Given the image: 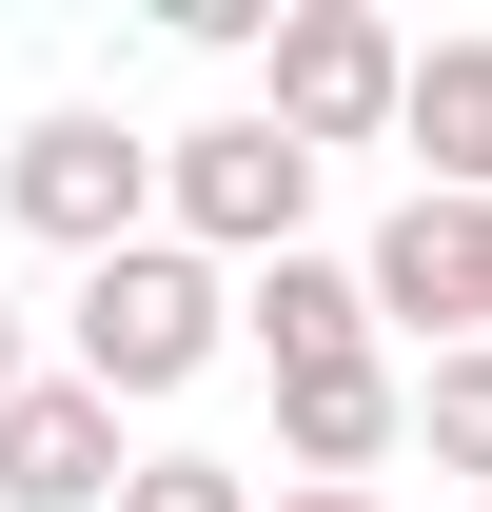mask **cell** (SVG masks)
<instances>
[{
    "instance_id": "277c9868",
    "label": "cell",
    "mask_w": 492,
    "mask_h": 512,
    "mask_svg": "<svg viewBox=\"0 0 492 512\" xmlns=\"http://www.w3.org/2000/svg\"><path fill=\"white\" fill-rule=\"evenodd\" d=\"M374 119H414V40L374 0H296L276 20V138H374Z\"/></svg>"
},
{
    "instance_id": "5b68a950",
    "label": "cell",
    "mask_w": 492,
    "mask_h": 512,
    "mask_svg": "<svg viewBox=\"0 0 492 512\" xmlns=\"http://www.w3.org/2000/svg\"><path fill=\"white\" fill-rule=\"evenodd\" d=\"M374 316L433 335V355H492V197H394V237H374Z\"/></svg>"
},
{
    "instance_id": "8992f818",
    "label": "cell",
    "mask_w": 492,
    "mask_h": 512,
    "mask_svg": "<svg viewBox=\"0 0 492 512\" xmlns=\"http://www.w3.org/2000/svg\"><path fill=\"white\" fill-rule=\"evenodd\" d=\"M99 493H138V473H119V394H99V375H40L20 414H0V512H99Z\"/></svg>"
},
{
    "instance_id": "7a4b0ae2",
    "label": "cell",
    "mask_w": 492,
    "mask_h": 512,
    "mask_svg": "<svg viewBox=\"0 0 492 512\" xmlns=\"http://www.w3.org/2000/svg\"><path fill=\"white\" fill-rule=\"evenodd\" d=\"M0 197H20V237H60L79 276H99V256H138L158 237V217H138V197H158V138H119V119H20V158H0Z\"/></svg>"
},
{
    "instance_id": "9c48e42d",
    "label": "cell",
    "mask_w": 492,
    "mask_h": 512,
    "mask_svg": "<svg viewBox=\"0 0 492 512\" xmlns=\"http://www.w3.org/2000/svg\"><path fill=\"white\" fill-rule=\"evenodd\" d=\"M433 158V197H492V40H433L414 60V119H394Z\"/></svg>"
},
{
    "instance_id": "7c38bea8",
    "label": "cell",
    "mask_w": 492,
    "mask_h": 512,
    "mask_svg": "<svg viewBox=\"0 0 492 512\" xmlns=\"http://www.w3.org/2000/svg\"><path fill=\"white\" fill-rule=\"evenodd\" d=\"M20 394H40V375H20V316H0V414H20Z\"/></svg>"
},
{
    "instance_id": "ba28073f",
    "label": "cell",
    "mask_w": 492,
    "mask_h": 512,
    "mask_svg": "<svg viewBox=\"0 0 492 512\" xmlns=\"http://www.w3.org/2000/svg\"><path fill=\"white\" fill-rule=\"evenodd\" d=\"M394 355H355V375H276V453H296V493H374V453H394Z\"/></svg>"
},
{
    "instance_id": "4fadbf2b",
    "label": "cell",
    "mask_w": 492,
    "mask_h": 512,
    "mask_svg": "<svg viewBox=\"0 0 492 512\" xmlns=\"http://www.w3.org/2000/svg\"><path fill=\"white\" fill-rule=\"evenodd\" d=\"M276 512H394V493H276Z\"/></svg>"
},
{
    "instance_id": "6da1fadb",
    "label": "cell",
    "mask_w": 492,
    "mask_h": 512,
    "mask_svg": "<svg viewBox=\"0 0 492 512\" xmlns=\"http://www.w3.org/2000/svg\"><path fill=\"white\" fill-rule=\"evenodd\" d=\"M217 335H237V296H217V256H197V237H138V256L79 276V375H99V394H178Z\"/></svg>"
},
{
    "instance_id": "52a82bcc",
    "label": "cell",
    "mask_w": 492,
    "mask_h": 512,
    "mask_svg": "<svg viewBox=\"0 0 492 512\" xmlns=\"http://www.w3.org/2000/svg\"><path fill=\"white\" fill-rule=\"evenodd\" d=\"M237 335L276 355V375H355V355H374V256H256Z\"/></svg>"
},
{
    "instance_id": "5bb4252c",
    "label": "cell",
    "mask_w": 492,
    "mask_h": 512,
    "mask_svg": "<svg viewBox=\"0 0 492 512\" xmlns=\"http://www.w3.org/2000/svg\"><path fill=\"white\" fill-rule=\"evenodd\" d=\"M473 512H492V493H473Z\"/></svg>"
},
{
    "instance_id": "3957f363",
    "label": "cell",
    "mask_w": 492,
    "mask_h": 512,
    "mask_svg": "<svg viewBox=\"0 0 492 512\" xmlns=\"http://www.w3.org/2000/svg\"><path fill=\"white\" fill-rule=\"evenodd\" d=\"M158 197H178V237H237V256H296V197H315V138H276V99H237V119L158 138Z\"/></svg>"
},
{
    "instance_id": "8fae6325",
    "label": "cell",
    "mask_w": 492,
    "mask_h": 512,
    "mask_svg": "<svg viewBox=\"0 0 492 512\" xmlns=\"http://www.w3.org/2000/svg\"><path fill=\"white\" fill-rule=\"evenodd\" d=\"M119 512H256V493L217 473V453H138V493H119Z\"/></svg>"
},
{
    "instance_id": "30bf717a",
    "label": "cell",
    "mask_w": 492,
    "mask_h": 512,
    "mask_svg": "<svg viewBox=\"0 0 492 512\" xmlns=\"http://www.w3.org/2000/svg\"><path fill=\"white\" fill-rule=\"evenodd\" d=\"M414 434H433V473L492 493V355H433V375H414Z\"/></svg>"
}]
</instances>
